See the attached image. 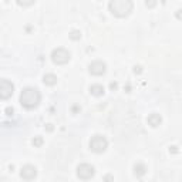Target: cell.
<instances>
[{"label": "cell", "instance_id": "6da1fadb", "mask_svg": "<svg viewBox=\"0 0 182 182\" xmlns=\"http://www.w3.org/2000/svg\"><path fill=\"white\" fill-rule=\"evenodd\" d=\"M41 101V94L37 88L34 87H26L22 90L20 94V104L26 110H33L36 108Z\"/></svg>", "mask_w": 182, "mask_h": 182}, {"label": "cell", "instance_id": "7a4b0ae2", "mask_svg": "<svg viewBox=\"0 0 182 182\" xmlns=\"http://www.w3.org/2000/svg\"><path fill=\"white\" fill-rule=\"evenodd\" d=\"M108 9L115 17L122 19L131 14L134 9V3L131 0H111L108 3Z\"/></svg>", "mask_w": 182, "mask_h": 182}, {"label": "cell", "instance_id": "3957f363", "mask_svg": "<svg viewBox=\"0 0 182 182\" xmlns=\"http://www.w3.org/2000/svg\"><path fill=\"white\" fill-rule=\"evenodd\" d=\"M90 150L95 152V154H103L104 151L108 148V141L104 135H100V134H95L94 137H91L90 140Z\"/></svg>", "mask_w": 182, "mask_h": 182}, {"label": "cell", "instance_id": "277c9868", "mask_svg": "<svg viewBox=\"0 0 182 182\" xmlns=\"http://www.w3.org/2000/svg\"><path fill=\"white\" fill-rule=\"evenodd\" d=\"M71 58V54L68 50H65L63 47H58V48H54L51 51V61L57 65H63V64H67Z\"/></svg>", "mask_w": 182, "mask_h": 182}, {"label": "cell", "instance_id": "5b68a950", "mask_svg": "<svg viewBox=\"0 0 182 182\" xmlns=\"http://www.w3.org/2000/svg\"><path fill=\"white\" fill-rule=\"evenodd\" d=\"M95 174V169L93 165H90V164H80L77 166V176H78L80 179H83V181H88V179H91Z\"/></svg>", "mask_w": 182, "mask_h": 182}, {"label": "cell", "instance_id": "8992f818", "mask_svg": "<svg viewBox=\"0 0 182 182\" xmlns=\"http://www.w3.org/2000/svg\"><path fill=\"white\" fill-rule=\"evenodd\" d=\"M13 91H14V86L12 84V81L9 80H1L0 81V97L1 100H7L13 95Z\"/></svg>", "mask_w": 182, "mask_h": 182}, {"label": "cell", "instance_id": "52a82bcc", "mask_svg": "<svg viewBox=\"0 0 182 182\" xmlns=\"http://www.w3.org/2000/svg\"><path fill=\"white\" fill-rule=\"evenodd\" d=\"M88 71H90L91 76H97V77H98V76L105 74V71H107V65H105L104 61L95 60V61H93V63L88 65Z\"/></svg>", "mask_w": 182, "mask_h": 182}, {"label": "cell", "instance_id": "ba28073f", "mask_svg": "<svg viewBox=\"0 0 182 182\" xmlns=\"http://www.w3.org/2000/svg\"><path fill=\"white\" fill-rule=\"evenodd\" d=\"M20 176L26 179V181H32L34 179L36 176H37V169H36V166L30 165V164H27V165H24L22 168V171H20Z\"/></svg>", "mask_w": 182, "mask_h": 182}, {"label": "cell", "instance_id": "9c48e42d", "mask_svg": "<svg viewBox=\"0 0 182 182\" xmlns=\"http://www.w3.org/2000/svg\"><path fill=\"white\" fill-rule=\"evenodd\" d=\"M148 125H151L152 128H157L161 125V122H162V117L159 115V114H157V112H152V114H150L148 115Z\"/></svg>", "mask_w": 182, "mask_h": 182}, {"label": "cell", "instance_id": "30bf717a", "mask_svg": "<svg viewBox=\"0 0 182 182\" xmlns=\"http://www.w3.org/2000/svg\"><path fill=\"white\" fill-rule=\"evenodd\" d=\"M43 83L48 86V87H53L57 84V76L53 74V73H48V74H44V77H43Z\"/></svg>", "mask_w": 182, "mask_h": 182}, {"label": "cell", "instance_id": "8fae6325", "mask_svg": "<svg viewBox=\"0 0 182 182\" xmlns=\"http://www.w3.org/2000/svg\"><path fill=\"white\" fill-rule=\"evenodd\" d=\"M147 174V166L144 165L142 162H137L134 165V175L137 178H141Z\"/></svg>", "mask_w": 182, "mask_h": 182}, {"label": "cell", "instance_id": "7c38bea8", "mask_svg": "<svg viewBox=\"0 0 182 182\" xmlns=\"http://www.w3.org/2000/svg\"><path fill=\"white\" fill-rule=\"evenodd\" d=\"M90 93L94 97H101V95H104L105 90L101 84H93V86H90Z\"/></svg>", "mask_w": 182, "mask_h": 182}, {"label": "cell", "instance_id": "4fadbf2b", "mask_svg": "<svg viewBox=\"0 0 182 182\" xmlns=\"http://www.w3.org/2000/svg\"><path fill=\"white\" fill-rule=\"evenodd\" d=\"M68 37L71 40H74V41H77V40L81 39V32L80 30H71L70 34H68Z\"/></svg>", "mask_w": 182, "mask_h": 182}, {"label": "cell", "instance_id": "5bb4252c", "mask_svg": "<svg viewBox=\"0 0 182 182\" xmlns=\"http://www.w3.org/2000/svg\"><path fill=\"white\" fill-rule=\"evenodd\" d=\"M43 144H44V140H43V137L37 135V137H34V138H33V145H34V147H41Z\"/></svg>", "mask_w": 182, "mask_h": 182}, {"label": "cell", "instance_id": "9a60e30c", "mask_svg": "<svg viewBox=\"0 0 182 182\" xmlns=\"http://www.w3.org/2000/svg\"><path fill=\"white\" fill-rule=\"evenodd\" d=\"M103 179H104V182H114V176L111 174H105L103 176Z\"/></svg>", "mask_w": 182, "mask_h": 182}, {"label": "cell", "instance_id": "2e32d148", "mask_svg": "<svg viewBox=\"0 0 182 182\" xmlns=\"http://www.w3.org/2000/svg\"><path fill=\"white\" fill-rule=\"evenodd\" d=\"M4 112H6V115L12 117V115H13V112H14V110H13V107H7V108L4 110Z\"/></svg>", "mask_w": 182, "mask_h": 182}, {"label": "cell", "instance_id": "e0dca14e", "mask_svg": "<svg viewBox=\"0 0 182 182\" xmlns=\"http://www.w3.org/2000/svg\"><path fill=\"white\" fill-rule=\"evenodd\" d=\"M117 88H118V83H115V81H114V83H111V84H110V90H111V91H117Z\"/></svg>", "mask_w": 182, "mask_h": 182}, {"label": "cell", "instance_id": "ac0fdd59", "mask_svg": "<svg viewBox=\"0 0 182 182\" xmlns=\"http://www.w3.org/2000/svg\"><path fill=\"white\" fill-rule=\"evenodd\" d=\"M134 73L135 74H141L142 73V67L141 65H134Z\"/></svg>", "mask_w": 182, "mask_h": 182}, {"label": "cell", "instance_id": "d6986e66", "mask_svg": "<svg viewBox=\"0 0 182 182\" xmlns=\"http://www.w3.org/2000/svg\"><path fill=\"white\" fill-rule=\"evenodd\" d=\"M175 17L181 20V19H182V9H179V10H176V13H175Z\"/></svg>", "mask_w": 182, "mask_h": 182}, {"label": "cell", "instance_id": "ffe728a7", "mask_svg": "<svg viewBox=\"0 0 182 182\" xmlns=\"http://www.w3.org/2000/svg\"><path fill=\"white\" fill-rule=\"evenodd\" d=\"M157 4V1H145V6L147 7H154Z\"/></svg>", "mask_w": 182, "mask_h": 182}, {"label": "cell", "instance_id": "44dd1931", "mask_svg": "<svg viewBox=\"0 0 182 182\" xmlns=\"http://www.w3.org/2000/svg\"><path fill=\"white\" fill-rule=\"evenodd\" d=\"M169 152H174V154H176V152H178V147H171V148H169Z\"/></svg>", "mask_w": 182, "mask_h": 182}, {"label": "cell", "instance_id": "7402d4cb", "mask_svg": "<svg viewBox=\"0 0 182 182\" xmlns=\"http://www.w3.org/2000/svg\"><path fill=\"white\" fill-rule=\"evenodd\" d=\"M46 129H47L48 132H51V131H53V125H51V124H47V125H46Z\"/></svg>", "mask_w": 182, "mask_h": 182}, {"label": "cell", "instance_id": "603a6c76", "mask_svg": "<svg viewBox=\"0 0 182 182\" xmlns=\"http://www.w3.org/2000/svg\"><path fill=\"white\" fill-rule=\"evenodd\" d=\"M80 110H81V108H80L78 105H74V107H73V112H74V114H76L77 111H80Z\"/></svg>", "mask_w": 182, "mask_h": 182}]
</instances>
